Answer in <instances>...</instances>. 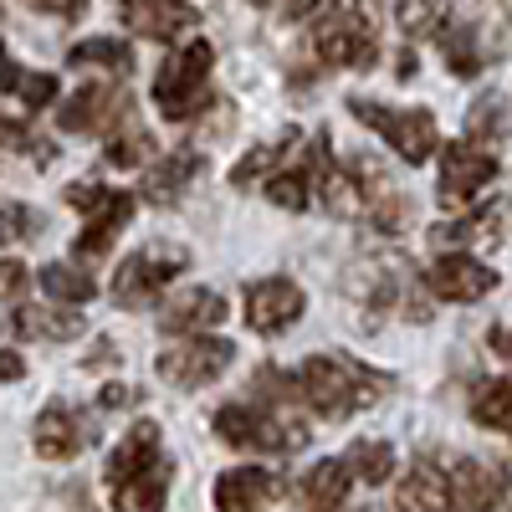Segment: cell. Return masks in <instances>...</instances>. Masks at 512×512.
Instances as JSON below:
<instances>
[{
	"label": "cell",
	"instance_id": "obj_12",
	"mask_svg": "<svg viewBox=\"0 0 512 512\" xmlns=\"http://www.w3.org/2000/svg\"><path fill=\"white\" fill-rule=\"evenodd\" d=\"M507 487H512L507 466L461 456L451 472H446V507H456V512H492V507H502Z\"/></svg>",
	"mask_w": 512,
	"mask_h": 512
},
{
	"label": "cell",
	"instance_id": "obj_8",
	"mask_svg": "<svg viewBox=\"0 0 512 512\" xmlns=\"http://www.w3.org/2000/svg\"><path fill=\"white\" fill-rule=\"evenodd\" d=\"M190 267V251L175 241H149L139 251L123 256V267L113 272V303L118 308H154V297Z\"/></svg>",
	"mask_w": 512,
	"mask_h": 512
},
{
	"label": "cell",
	"instance_id": "obj_16",
	"mask_svg": "<svg viewBox=\"0 0 512 512\" xmlns=\"http://www.w3.org/2000/svg\"><path fill=\"white\" fill-rule=\"evenodd\" d=\"M282 477L267 466H236L216 477V512H267L282 497Z\"/></svg>",
	"mask_w": 512,
	"mask_h": 512
},
{
	"label": "cell",
	"instance_id": "obj_17",
	"mask_svg": "<svg viewBox=\"0 0 512 512\" xmlns=\"http://www.w3.org/2000/svg\"><path fill=\"white\" fill-rule=\"evenodd\" d=\"M113 6L123 11L128 26H134L139 36H149V41H180L200 21L190 0H113Z\"/></svg>",
	"mask_w": 512,
	"mask_h": 512
},
{
	"label": "cell",
	"instance_id": "obj_30",
	"mask_svg": "<svg viewBox=\"0 0 512 512\" xmlns=\"http://www.w3.org/2000/svg\"><path fill=\"white\" fill-rule=\"evenodd\" d=\"M72 67H108V72H134V47L118 36H88V41H77V47L67 52Z\"/></svg>",
	"mask_w": 512,
	"mask_h": 512
},
{
	"label": "cell",
	"instance_id": "obj_4",
	"mask_svg": "<svg viewBox=\"0 0 512 512\" xmlns=\"http://www.w3.org/2000/svg\"><path fill=\"white\" fill-rule=\"evenodd\" d=\"M313 52L328 67L369 72L379 62V31H374L369 0H333V6L313 21Z\"/></svg>",
	"mask_w": 512,
	"mask_h": 512
},
{
	"label": "cell",
	"instance_id": "obj_38",
	"mask_svg": "<svg viewBox=\"0 0 512 512\" xmlns=\"http://www.w3.org/2000/svg\"><path fill=\"white\" fill-rule=\"evenodd\" d=\"M487 344H492V354L512 359V328H492V333H487Z\"/></svg>",
	"mask_w": 512,
	"mask_h": 512
},
{
	"label": "cell",
	"instance_id": "obj_5",
	"mask_svg": "<svg viewBox=\"0 0 512 512\" xmlns=\"http://www.w3.org/2000/svg\"><path fill=\"white\" fill-rule=\"evenodd\" d=\"M216 436L236 451H272V456H292L308 446V425L292 410H272V405H221L216 410Z\"/></svg>",
	"mask_w": 512,
	"mask_h": 512
},
{
	"label": "cell",
	"instance_id": "obj_22",
	"mask_svg": "<svg viewBox=\"0 0 512 512\" xmlns=\"http://www.w3.org/2000/svg\"><path fill=\"white\" fill-rule=\"evenodd\" d=\"M349 472H344V461H318L313 472L297 482V512H338L349 497Z\"/></svg>",
	"mask_w": 512,
	"mask_h": 512
},
{
	"label": "cell",
	"instance_id": "obj_10",
	"mask_svg": "<svg viewBox=\"0 0 512 512\" xmlns=\"http://www.w3.org/2000/svg\"><path fill=\"white\" fill-rule=\"evenodd\" d=\"M236 349L226 338H185V344H169L159 359H154V374L175 390H200V384L221 379L231 369Z\"/></svg>",
	"mask_w": 512,
	"mask_h": 512
},
{
	"label": "cell",
	"instance_id": "obj_18",
	"mask_svg": "<svg viewBox=\"0 0 512 512\" xmlns=\"http://www.w3.org/2000/svg\"><path fill=\"white\" fill-rule=\"evenodd\" d=\"M36 456H47V461H72L82 446H88L93 441V431H88V425H82V415L72 410V405H47V410H41L36 415Z\"/></svg>",
	"mask_w": 512,
	"mask_h": 512
},
{
	"label": "cell",
	"instance_id": "obj_1",
	"mask_svg": "<svg viewBox=\"0 0 512 512\" xmlns=\"http://www.w3.org/2000/svg\"><path fill=\"white\" fill-rule=\"evenodd\" d=\"M390 384L395 379L384 369H369V364H359L349 354H313V359H303V369L292 374L297 400H303L313 415H323V420H344L354 410L379 405Z\"/></svg>",
	"mask_w": 512,
	"mask_h": 512
},
{
	"label": "cell",
	"instance_id": "obj_26",
	"mask_svg": "<svg viewBox=\"0 0 512 512\" xmlns=\"http://www.w3.org/2000/svg\"><path fill=\"white\" fill-rule=\"evenodd\" d=\"M16 333L21 338H47V344H67V338H82V313L77 308H21L16 313Z\"/></svg>",
	"mask_w": 512,
	"mask_h": 512
},
{
	"label": "cell",
	"instance_id": "obj_35",
	"mask_svg": "<svg viewBox=\"0 0 512 512\" xmlns=\"http://www.w3.org/2000/svg\"><path fill=\"white\" fill-rule=\"evenodd\" d=\"M47 231V216L31 205H0V241L6 246H26V241H41Z\"/></svg>",
	"mask_w": 512,
	"mask_h": 512
},
{
	"label": "cell",
	"instance_id": "obj_14",
	"mask_svg": "<svg viewBox=\"0 0 512 512\" xmlns=\"http://www.w3.org/2000/svg\"><path fill=\"white\" fill-rule=\"evenodd\" d=\"M303 308H308V297L292 277H262V282L246 287V328L251 333H267V338L287 333L297 318H303Z\"/></svg>",
	"mask_w": 512,
	"mask_h": 512
},
{
	"label": "cell",
	"instance_id": "obj_37",
	"mask_svg": "<svg viewBox=\"0 0 512 512\" xmlns=\"http://www.w3.org/2000/svg\"><path fill=\"white\" fill-rule=\"evenodd\" d=\"M36 11H47V16H62V21H77L82 11H88V0H31Z\"/></svg>",
	"mask_w": 512,
	"mask_h": 512
},
{
	"label": "cell",
	"instance_id": "obj_42",
	"mask_svg": "<svg viewBox=\"0 0 512 512\" xmlns=\"http://www.w3.org/2000/svg\"><path fill=\"white\" fill-rule=\"evenodd\" d=\"M502 6H507V11H512V0H502Z\"/></svg>",
	"mask_w": 512,
	"mask_h": 512
},
{
	"label": "cell",
	"instance_id": "obj_33",
	"mask_svg": "<svg viewBox=\"0 0 512 512\" xmlns=\"http://www.w3.org/2000/svg\"><path fill=\"white\" fill-rule=\"evenodd\" d=\"M451 21V0H400V31L405 41H431Z\"/></svg>",
	"mask_w": 512,
	"mask_h": 512
},
{
	"label": "cell",
	"instance_id": "obj_28",
	"mask_svg": "<svg viewBox=\"0 0 512 512\" xmlns=\"http://www.w3.org/2000/svg\"><path fill=\"white\" fill-rule=\"evenodd\" d=\"M149 154H154V139H149V128H144L134 113L108 128V149H103V159H108L113 169H139Z\"/></svg>",
	"mask_w": 512,
	"mask_h": 512
},
{
	"label": "cell",
	"instance_id": "obj_24",
	"mask_svg": "<svg viewBox=\"0 0 512 512\" xmlns=\"http://www.w3.org/2000/svg\"><path fill=\"white\" fill-rule=\"evenodd\" d=\"M502 236V205H482L472 210V216H461V221H446L431 231V246L436 251H461V246H472V241H497Z\"/></svg>",
	"mask_w": 512,
	"mask_h": 512
},
{
	"label": "cell",
	"instance_id": "obj_39",
	"mask_svg": "<svg viewBox=\"0 0 512 512\" xmlns=\"http://www.w3.org/2000/svg\"><path fill=\"white\" fill-rule=\"evenodd\" d=\"M318 6H323V0H282V16H292V21H297V16H313Z\"/></svg>",
	"mask_w": 512,
	"mask_h": 512
},
{
	"label": "cell",
	"instance_id": "obj_41",
	"mask_svg": "<svg viewBox=\"0 0 512 512\" xmlns=\"http://www.w3.org/2000/svg\"><path fill=\"white\" fill-rule=\"evenodd\" d=\"M26 374V359L21 354H0V379H21Z\"/></svg>",
	"mask_w": 512,
	"mask_h": 512
},
{
	"label": "cell",
	"instance_id": "obj_23",
	"mask_svg": "<svg viewBox=\"0 0 512 512\" xmlns=\"http://www.w3.org/2000/svg\"><path fill=\"white\" fill-rule=\"evenodd\" d=\"M395 512H446V472L436 461H415L400 477Z\"/></svg>",
	"mask_w": 512,
	"mask_h": 512
},
{
	"label": "cell",
	"instance_id": "obj_13",
	"mask_svg": "<svg viewBox=\"0 0 512 512\" xmlns=\"http://www.w3.org/2000/svg\"><path fill=\"white\" fill-rule=\"evenodd\" d=\"M128 113V93L113 88V82H88V88H77L62 108H57V123L62 134H108L113 123H123Z\"/></svg>",
	"mask_w": 512,
	"mask_h": 512
},
{
	"label": "cell",
	"instance_id": "obj_34",
	"mask_svg": "<svg viewBox=\"0 0 512 512\" xmlns=\"http://www.w3.org/2000/svg\"><path fill=\"white\" fill-rule=\"evenodd\" d=\"M502 134H507V103L497 93L477 98L472 103V118H466V144L487 149V144H502Z\"/></svg>",
	"mask_w": 512,
	"mask_h": 512
},
{
	"label": "cell",
	"instance_id": "obj_2",
	"mask_svg": "<svg viewBox=\"0 0 512 512\" xmlns=\"http://www.w3.org/2000/svg\"><path fill=\"white\" fill-rule=\"evenodd\" d=\"M103 482H108V497H113L118 512H164L169 456H164V441H159L154 420H139V425L123 431V441L108 456Z\"/></svg>",
	"mask_w": 512,
	"mask_h": 512
},
{
	"label": "cell",
	"instance_id": "obj_3",
	"mask_svg": "<svg viewBox=\"0 0 512 512\" xmlns=\"http://www.w3.org/2000/svg\"><path fill=\"white\" fill-rule=\"evenodd\" d=\"M210 67H216V47L205 36L185 41L180 52H169L164 67L154 72V108L169 123H190L210 108Z\"/></svg>",
	"mask_w": 512,
	"mask_h": 512
},
{
	"label": "cell",
	"instance_id": "obj_36",
	"mask_svg": "<svg viewBox=\"0 0 512 512\" xmlns=\"http://www.w3.org/2000/svg\"><path fill=\"white\" fill-rule=\"evenodd\" d=\"M31 282L26 262H16V256H0V303H11V297H21Z\"/></svg>",
	"mask_w": 512,
	"mask_h": 512
},
{
	"label": "cell",
	"instance_id": "obj_9",
	"mask_svg": "<svg viewBox=\"0 0 512 512\" xmlns=\"http://www.w3.org/2000/svg\"><path fill=\"white\" fill-rule=\"evenodd\" d=\"M344 169H349V180H354V200H359V210L369 216V226H374V231L400 236V231L415 221V200H410L390 175H384L379 159L359 154V159H349Z\"/></svg>",
	"mask_w": 512,
	"mask_h": 512
},
{
	"label": "cell",
	"instance_id": "obj_27",
	"mask_svg": "<svg viewBox=\"0 0 512 512\" xmlns=\"http://www.w3.org/2000/svg\"><path fill=\"white\" fill-rule=\"evenodd\" d=\"M41 292H47L57 308H82V303H93V297H98V282H93L88 267L52 262V267H41Z\"/></svg>",
	"mask_w": 512,
	"mask_h": 512
},
{
	"label": "cell",
	"instance_id": "obj_11",
	"mask_svg": "<svg viewBox=\"0 0 512 512\" xmlns=\"http://www.w3.org/2000/svg\"><path fill=\"white\" fill-rule=\"evenodd\" d=\"M497 180V154L492 149H477V144H441V205L446 210H461V205H472L487 185Z\"/></svg>",
	"mask_w": 512,
	"mask_h": 512
},
{
	"label": "cell",
	"instance_id": "obj_32",
	"mask_svg": "<svg viewBox=\"0 0 512 512\" xmlns=\"http://www.w3.org/2000/svg\"><path fill=\"white\" fill-rule=\"evenodd\" d=\"M441 52H446V72H456V77H477V72L487 67V57H482V47H477V26H472V21H461V26L441 31Z\"/></svg>",
	"mask_w": 512,
	"mask_h": 512
},
{
	"label": "cell",
	"instance_id": "obj_31",
	"mask_svg": "<svg viewBox=\"0 0 512 512\" xmlns=\"http://www.w3.org/2000/svg\"><path fill=\"white\" fill-rule=\"evenodd\" d=\"M344 472L359 477V482H369V487L390 482V472H395V446H390V441H354L349 456H344Z\"/></svg>",
	"mask_w": 512,
	"mask_h": 512
},
{
	"label": "cell",
	"instance_id": "obj_6",
	"mask_svg": "<svg viewBox=\"0 0 512 512\" xmlns=\"http://www.w3.org/2000/svg\"><path fill=\"white\" fill-rule=\"evenodd\" d=\"M349 113L364 128H374L405 164H425L441 149V128H436L431 108H390V103H374V98H349Z\"/></svg>",
	"mask_w": 512,
	"mask_h": 512
},
{
	"label": "cell",
	"instance_id": "obj_29",
	"mask_svg": "<svg viewBox=\"0 0 512 512\" xmlns=\"http://www.w3.org/2000/svg\"><path fill=\"white\" fill-rule=\"evenodd\" d=\"M472 420L482 425V431H507L512 436V374L477 384L472 390Z\"/></svg>",
	"mask_w": 512,
	"mask_h": 512
},
{
	"label": "cell",
	"instance_id": "obj_7",
	"mask_svg": "<svg viewBox=\"0 0 512 512\" xmlns=\"http://www.w3.org/2000/svg\"><path fill=\"white\" fill-rule=\"evenodd\" d=\"M67 205L82 210V231L72 241V251L82 256V262H98V256H108V246L118 241V231L128 226V216H134V195L128 190H108L98 180H77L67 185Z\"/></svg>",
	"mask_w": 512,
	"mask_h": 512
},
{
	"label": "cell",
	"instance_id": "obj_19",
	"mask_svg": "<svg viewBox=\"0 0 512 512\" xmlns=\"http://www.w3.org/2000/svg\"><path fill=\"white\" fill-rule=\"evenodd\" d=\"M226 297L210 292V287H190L180 292L175 303H164V333L175 338H205V328H221L226 323Z\"/></svg>",
	"mask_w": 512,
	"mask_h": 512
},
{
	"label": "cell",
	"instance_id": "obj_25",
	"mask_svg": "<svg viewBox=\"0 0 512 512\" xmlns=\"http://www.w3.org/2000/svg\"><path fill=\"white\" fill-rule=\"evenodd\" d=\"M292 154H297V128H287V134L272 139V144H256V149L231 169V185H236V190H246V185H267L282 164H292Z\"/></svg>",
	"mask_w": 512,
	"mask_h": 512
},
{
	"label": "cell",
	"instance_id": "obj_21",
	"mask_svg": "<svg viewBox=\"0 0 512 512\" xmlns=\"http://www.w3.org/2000/svg\"><path fill=\"white\" fill-rule=\"evenodd\" d=\"M200 169H205V154L200 149H169L144 175V200L149 205H180Z\"/></svg>",
	"mask_w": 512,
	"mask_h": 512
},
{
	"label": "cell",
	"instance_id": "obj_40",
	"mask_svg": "<svg viewBox=\"0 0 512 512\" xmlns=\"http://www.w3.org/2000/svg\"><path fill=\"white\" fill-rule=\"evenodd\" d=\"M134 400H139V395L128 390V384H113V390L103 395V410H113V405H134Z\"/></svg>",
	"mask_w": 512,
	"mask_h": 512
},
{
	"label": "cell",
	"instance_id": "obj_15",
	"mask_svg": "<svg viewBox=\"0 0 512 512\" xmlns=\"http://www.w3.org/2000/svg\"><path fill=\"white\" fill-rule=\"evenodd\" d=\"M425 287H431L441 303H482L497 287V272L482 267L477 256H466V251H441L436 262L425 267Z\"/></svg>",
	"mask_w": 512,
	"mask_h": 512
},
{
	"label": "cell",
	"instance_id": "obj_20",
	"mask_svg": "<svg viewBox=\"0 0 512 512\" xmlns=\"http://www.w3.org/2000/svg\"><path fill=\"white\" fill-rule=\"evenodd\" d=\"M328 134H318L308 144V159H297V164H282L277 175L267 180V200L282 205V210H308L318 200V154H323Z\"/></svg>",
	"mask_w": 512,
	"mask_h": 512
}]
</instances>
